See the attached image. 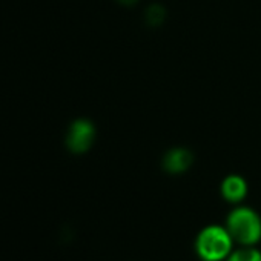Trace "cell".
Masks as SVG:
<instances>
[{
    "mask_svg": "<svg viewBox=\"0 0 261 261\" xmlns=\"http://www.w3.org/2000/svg\"><path fill=\"white\" fill-rule=\"evenodd\" d=\"M95 139V129L94 124L88 120H75L68 130L66 136V146L74 154L86 152Z\"/></svg>",
    "mask_w": 261,
    "mask_h": 261,
    "instance_id": "obj_3",
    "label": "cell"
},
{
    "mask_svg": "<svg viewBox=\"0 0 261 261\" xmlns=\"http://www.w3.org/2000/svg\"><path fill=\"white\" fill-rule=\"evenodd\" d=\"M194 157L186 148H174L163 159V168L169 174H181L191 168Z\"/></svg>",
    "mask_w": 261,
    "mask_h": 261,
    "instance_id": "obj_4",
    "label": "cell"
},
{
    "mask_svg": "<svg viewBox=\"0 0 261 261\" xmlns=\"http://www.w3.org/2000/svg\"><path fill=\"white\" fill-rule=\"evenodd\" d=\"M233 238L223 226H207L201 229L195 240V250L203 261H221L232 252Z\"/></svg>",
    "mask_w": 261,
    "mask_h": 261,
    "instance_id": "obj_1",
    "label": "cell"
},
{
    "mask_svg": "<svg viewBox=\"0 0 261 261\" xmlns=\"http://www.w3.org/2000/svg\"><path fill=\"white\" fill-rule=\"evenodd\" d=\"M247 194V183L240 175H229L221 183V195L229 203H240Z\"/></svg>",
    "mask_w": 261,
    "mask_h": 261,
    "instance_id": "obj_5",
    "label": "cell"
},
{
    "mask_svg": "<svg viewBox=\"0 0 261 261\" xmlns=\"http://www.w3.org/2000/svg\"><path fill=\"white\" fill-rule=\"evenodd\" d=\"M226 261H261V252L252 246H244L243 249L230 252Z\"/></svg>",
    "mask_w": 261,
    "mask_h": 261,
    "instance_id": "obj_6",
    "label": "cell"
},
{
    "mask_svg": "<svg viewBox=\"0 0 261 261\" xmlns=\"http://www.w3.org/2000/svg\"><path fill=\"white\" fill-rule=\"evenodd\" d=\"M226 229L241 246H253L261 240V218L250 207H235L227 217Z\"/></svg>",
    "mask_w": 261,
    "mask_h": 261,
    "instance_id": "obj_2",
    "label": "cell"
},
{
    "mask_svg": "<svg viewBox=\"0 0 261 261\" xmlns=\"http://www.w3.org/2000/svg\"><path fill=\"white\" fill-rule=\"evenodd\" d=\"M121 2H124V4H134V2H137V0H121Z\"/></svg>",
    "mask_w": 261,
    "mask_h": 261,
    "instance_id": "obj_7",
    "label": "cell"
}]
</instances>
